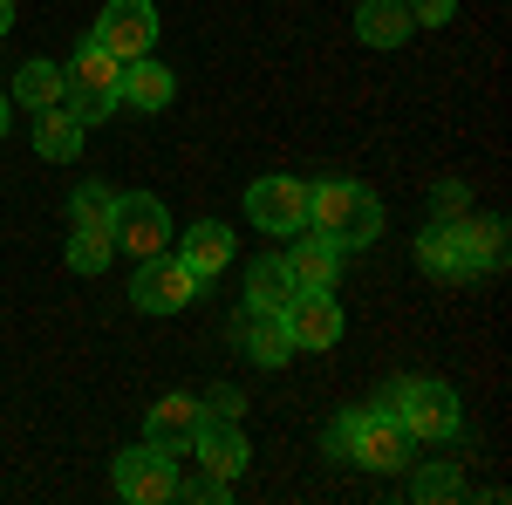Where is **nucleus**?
Listing matches in <instances>:
<instances>
[{
    "instance_id": "nucleus-1",
    "label": "nucleus",
    "mask_w": 512,
    "mask_h": 505,
    "mask_svg": "<svg viewBox=\"0 0 512 505\" xmlns=\"http://www.w3.org/2000/svg\"><path fill=\"white\" fill-rule=\"evenodd\" d=\"M417 260L437 280H472V273H499L506 267V226L499 219H444L417 239Z\"/></svg>"
},
{
    "instance_id": "nucleus-2",
    "label": "nucleus",
    "mask_w": 512,
    "mask_h": 505,
    "mask_svg": "<svg viewBox=\"0 0 512 505\" xmlns=\"http://www.w3.org/2000/svg\"><path fill=\"white\" fill-rule=\"evenodd\" d=\"M308 226L349 253V246H369L383 233V205L355 178H321V185H308Z\"/></svg>"
},
{
    "instance_id": "nucleus-3",
    "label": "nucleus",
    "mask_w": 512,
    "mask_h": 505,
    "mask_svg": "<svg viewBox=\"0 0 512 505\" xmlns=\"http://www.w3.org/2000/svg\"><path fill=\"white\" fill-rule=\"evenodd\" d=\"M383 403L396 410V424L410 430L417 444H458L465 437V403H458V389L437 383V376H403Z\"/></svg>"
},
{
    "instance_id": "nucleus-4",
    "label": "nucleus",
    "mask_w": 512,
    "mask_h": 505,
    "mask_svg": "<svg viewBox=\"0 0 512 505\" xmlns=\"http://www.w3.org/2000/svg\"><path fill=\"white\" fill-rule=\"evenodd\" d=\"M69 219H76L69 267H76V273H103V267H110V253H117V192H110V185H76Z\"/></svg>"
},
{
    "instance_id": "nucleus-5",
    "label": "nucleus",
    "mask_w": 512,
    "mask_h": 505,
    "mask_svg": "<svg viewBox=\"0 0 512 505\" xmlns=\"http://www.w3.org/2000/svg\"><path fill=\"white\" fill-rule=\"evenodd\" d=\"M62 82H69V110H76L82 123H103L110 110H117L123 62L110 55V48H96V41L82 35V48H76V62L62 69Z\"/></svg>"
},
{
    "instance_id": "nucleus-6",
    "label": "nucleus",
    "mask_w": 512,
    "mask_h": 505,
    "mask_svg": "<svg viewBox=\"0 0 512 505\" xmlns=\"http://www.w3.org/2000/svg\"><path fill=\"white\" fill-rule=\"evenodd\" d=\"M246 219H253L260 233H274V239L308 233V178H287V171L253 178V185H246Z\"/></svg>"
},
{
    "instance_id": "nucleus-7",
    "label": "nucleus",
    "mask_w": 512,
    "mask_h": 505,
    "mask_svg": "<svg viewBox=\"0 0 512 505\" xmlns=\"http://www.w3.org/2000/svg\"><path fill=\"white\" fill-rule=\"evenodd\" d=\"M198 280L178 253H151V260H137V280H130V301H137V314H178L185 301H192Z\"/></svg>"
},
{
    "instance_id": "nucleus-8",
    "label": "nucleus",
    "mask_w": 512,
    "mask_h": 505,
    "mask_svg": "<svg viewBox=\"0 0 512 505\" xmlns=\"http://www.w3.org/2000/svg\"><path fill=\"white\" fill-rule=\"evenodd\" d=\"M110 485H117V499H130V505H164V499H178V458L158 451V444H137V451L117 458Z\"/></svg>"
},
{
    "instance_id": "nucleus-9",
    "label": "nucleus",
    "mask_w": 512,
    "mask_h": 505,
    "mask_svg": "<svg viewBox=\"0 0 512 505\" xmlns=\"http://www.w3.org/2000/svg\"><path fill=\"white\" fill-rule=\"evenodd\" d=\"M410 451H417V437L396 424L390 403L362 410V424H355V444H349V465H362V471H403V465H410Z\"/></svg>"
},
{
    "instance_id": "nucleus-10",
    "label": "nucleus",
    "mask_w": 512,
    "mask_h": 505,
    "mask_svg": "<svg viewBox=\"0 0 512 505\" xmlns=\"http://www.w3.org/2000/svg\"><path fill=\"white\" fill-rule=\"evenodd\" d=\"M89 41L110 48L117 62H137V55H151V41H158V7H151V0H110V7L96 14Z\"/></svg>"
},
{
    "instance_id": "nucleus-11",
    "label": "nucleus",
    "mask_w": 512,
    "mask_h": 505,
    "mask_svg": "<svg viewBox=\"0 0 512 505\" xmlns=\"http://www.w3.org/2000/svg\"><path fill=\"white\" fill-rule=\"evenodd\" d=\"M117 246L137 253V260L164 253V246H171V212H164L151 192H123L117 198Z\"/></svg>"
},
{
    "instance_id": "nucleus-12",
    "label": "nucleus",
    "mask_w": 512,
    "mask_h": 505,
    "mask_svg": "<svg viewBox=\"0 0 512 505\" xmlns=\"http://www.w3.org/2000/svg\"><path fill=\"white\" fill-rule=\"evenodd\" d=\"M287 335H294V349H335L342 342V308H335V294L328 287H301L294 301H287Z\"/></svg>"
},
{
    "instance_id": "nucleus-13",
    "label": "nucleus",
    "mask_w": 512,
    "mask_h": 505,
    "mask_svg": "<svg viewBox=\"0 0 512 505\" xmlns=\"http://www.w3.org/2000/svg\"><path fill=\"white\" fill-rule=\"evenodd\" d=\"M198 424H205V396H192V389H171L164 403H151V424H144V444H158V451H192Z\"/></svg>"
},
{
    "instance_id": "nucleus-14",
    "label": "nucleus",
    "mask_w": 512,
    "mask_h": 505,
    "mask_svg": "<svg viewBox=\"0 0 512 505\" xmlns=\"http://www.w3.org/2000/svg\"><path fill=\"white\" fill-rule=\"evenodd\" d=\"M192 458H198V471H212V478H226V485H233L253 451H246V437H239L233 417H205L198 437H192Z\"/></svg>"
},
{
    "instance_id": "nucleus-15",
    "label": "nucleus",
    "mask_w": 512,
    "mask_h": 505,
    "mask_svg": "<svg viewBox=\"0 0 512 505\" xmlns=\"http://www.w3.org/2000/svg\"><path fill=\"white\" fill-rule=\"evenodd\" d=\"M239 342H246V355L260 362V369H280L287 355H294V335H287V314L274 308H239Z\"/></svg>"
},
{
    "instance_id": "nucleus-16",
    "label": "nucleus",
    "mask_w": 512,
    "mask_h": 505,
    "mask_svg": "<svg viewBox=\"0 0 512 505\" xmlns=\"http://www.w3.org/2000/svg\"><path fill=\"white\" fill-rule=\"evenodd\" d=\"M178 96V76L164 69L158 55H137V62H123V82H117V103L130 110H164Z\"/></svg>"
},
{
    "instance_id": "nucleus-17",
    "label": "nucleus",
    "mask_w": 512,
    "mask_h": 505,
    "mask_svg": "<svg viewBox=\"0 0 512 505\" xmlns=\"http://www.w3.org/2000/svg\"><path fill=\"white\" fill-rule=\"evenodd\" d=\"M355 35H362V48H403V41L417 35L410 0H362L355 7Z\"/></svg>"
},
{
    "instance_id": "nucleus-18",
    "label": "nucleus",
    "mask_w": 512,
    "mask_h": 505,
    "mask_svg": "<svg viewBox=\"0 0 512 505\" xmlns=\"http://www.w3.org/2000/svg\"><path fill=\"white\" fill-rule=\"evenodd\" d=\"M287 260V273H294V287H335V273H342V246L335 239H301L294 233V246L280 253Z\"/></svg>"
},
{
    "instance_id": "nucleus-19",
    "label": "nucleus",
    "mask_w": 512,
    "mask_h": 505,
    "mask_svg": "<svg viewBox=\"0 0 512 505\" xmlns=\"http://www.w3.org/2000/svg\"><path fill=\"white\" fill-rule=\"evenodd\" d=\"M82 130H89V123H82L76 110H69V96H62V103H48V110H41V123H35V151L48 157V164H69V157L82 151Z\"/></svg>"
},
{
    "instance_id": "nucleus-20",
    "label": "nucleus",
    "mask_w": 512,
    "mask_h": 505,
    "mask_svg": "<svg viewBox=\"0 0 512 505\" xmlns=\"http://www.w3.org/2000/svg\"><path fill=\"white\" fill-rule=\"evenodd\" d=\"M178 260H185L198 280H212V273L233 260V226H226V219H198L192 233H185V253H178Z\"/></svg>"
},
{
    "instance_id": "nucleus-21",
    "label": "nucleus",
    "mask_w": 512,
    "mask_h": 505,
    "mask_svg": "<svg viewBox=\"0 0 512 505\" xmlns=\"http://www.w3.org/2000/svg\"><path fill=\"white\" fill-rule=\"evenodd\" d=\"M301 287H294V273H287V260H260V267L246 273V308H274V314H287V301H294Z\"/></svg>"
},
{
    "instance_id": "nucleus-22",
    "label": "nucleus",
    "mask_w": 512,
    "mask_h": 505,
    "mask_svg": "<svg viewBox=\"0 0 512 505\" xmlns=\"http://www.w3.org/2000/svg\"><path fill=\"white\" fill-rule=\"evenodd\" d=\"M14 96H21V103H28V110H48V103H62V96H69V82H62V69H55V62H21V69H14Z\"/></svg>"
},
{
    "instance_id": "nucleus-23",
    "label": "nucleus",
    "mask_w": 512,
    "mask_h": 505,
    "mask_svg": "<svg viewBox=\"0 0 512 505\" xmlns=\"http://www.w3.org/2000/svg\"><path fill=\"white\" fill-rule=\"evenodd\" d=\"M410 499H465V478H458V465H424L410 478Z\"/></svg>"
},
{
    "instance_id": "nucleus-24",
    "label": "nucleus",
    "mask_w": 512,
    "mask_h": 505,
    "mask_svg": "<svg viewBox=\"0 0 512 505\" xmlns=\"http://www.w3.org/2000/svg\"><path fill=\"white\" fill-rule=\"evenodd\" d=\"M355 424H362V410H342V417H335V424H328V437H321V444H328V458H335V465H349Z\"/></svg>"
},
{
    "instance_id": "nucleus-25",
    "label": "nucleus",
    "mask_w": 512,
    "mask_h": 505,
    "mask_svg": "<svg viewBox=\"0 0 512 505\" xmlns=\"http://www.w3.org/2000/svg\"><path fill=\"white\" fill-rule=\"evenodd\" d=\"M451 14H458V0H410V21L417 28H444Z\"/></svg>"
},
{
    "instance_id": "nucleus-26",
    "label": "nucleus",
    "mask_w": 512,
    "mask_h": 505,
    "mask_svg": "<svg viewBox=\"0 0 512 505\" xmlns=\"http://www.w3.org/2000/svg\"><path fill=\"white\" fill-rule=\"evenodd\" d=\"M205 417H239V389H212L205 396Z\"/></svg>"
},
{
    "instance_id": "nucleus-27",
    "label": "nucleus",
    "mask_w": 512,
    "mask_h": 505,
    "mask_svg": "<svg viewBox=\"0 0 512 505\" xmlns=\"http://www.w3.org/2000/svg\"><path fill=\"white\" fill-rule=\"evenodd\" d=\"M437 212H444V219H458V212H465V192H458V185H444V192H437Z\"/></svg>"
},
{
    "instance_id": "nucleus-28",
    "label": "nucleus",
    "mask_w": 512,
    "mask_h": 505,
    "mask_svg": "<svg viewBox=\"0 0 512 505\" xmlns=\"http://www.w3.org/2000/svg\"><path fill=\"white\" fill-rule=\"evenodd\" d=\"M7 28H14V0H0V35H7Z\"/></svg>"
},
{
    "instance_id": "nucleus-29",
    "label": "nucleus",
    "mask_w": 512,
    "mask_h": 505,
    "mask_svg": "<svg viewBox=\"0 0 512 505\" xmlns=\"http://www.w3.org/2000/svg\"><path fill=\"white\" fill-rule=\"evenodd\" d=\"M0 137H7V103H0Z\"/></svg>"
}]
</instances>
